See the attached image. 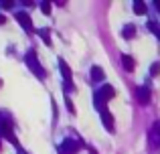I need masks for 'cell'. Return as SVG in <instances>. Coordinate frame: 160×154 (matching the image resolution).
Wrapping results in <instances>:
<instances>
[{"label":"cell","instance_id":"3957f363","mask_svg":"<svg viewBox=\"0 0 160 154\" xmlns=\"http://www.w3.org/2000/svg\"><path fill=\"white\" fill-rule=\"evenodd\" d=\"M0 136H2V138H8L16 148H20L18 142H16V138H14V134H12V120H10V116L2 114V112H0Z\"/></svg>","mask_w":160,"mask_h":154},{"label":"cell","instance_id":"8fae6325","mask_svg":"<svg viewBox=\"0 0 160 154\" xmlns=\"http://www.w3.org/2000/svg\"><path fill=\"white\" fill-rule=\"evenodd\" d=\"M122 37H124V39H134V37H136V27H134V24H126V27L122 28Z\"/></svg>","mask_w":160,"mask_h":154},{"label":"cell","instance_id":"5bb4252c","mask_svg":"<svg viewBox=\"0 0 160 154\" xmlns=\"http://www.w3.org/2000/svg\"><path fill=\"white\" fill-rule=\"evenodd\" d=\"M158 73H160V61H156V63H152V65H150V75H154V77H156Z\"/></svg>","mask_w":160,"mask_h":154},{"label":"cell","instance_id":"e0dca14e","mask_svg":"<svg viewBox=\"0 0 160 154\" xmlns=\"http://www.w3.org/2000/svg\"><path fill=\"white\" fill-rule=\"evenodd\" d=\"M148 28H150V32H158L160 24H158V22H154V20H152V22H148Z\"/></svg>","mask_w":160,"mask_h":154},{"label":"cell","instance_id":"ffe728a7","mask_svg":"<svg viewBox=\"0 0 160 154\" xmlns=\"http://www.w3.org/2000/svg\"><path fill=\"white\" fill-rule=\"evenodd\" d=\"M89 154H98V152H95V150H93V148H89Z\"/></svg>","mask_w":160,"mask_h":154},{"label":"cell","instance_id":"2e32d148","mask_svg":"<svg viewBox=\"0 0 160 154\" xmlns=\"http://www.w3.org/2000/svg\"><path fill=\"white\" fill-rule=\"evenodd\" d=\"M65 106H67V110H69V114H75V107H73V102H71L69 97L65 95Z\"/></svg>","mask_w":160,"mask_h":154},{"label":"cell","instance_id":"8992f818","mask_svg":"<svg viewBox=\"0 0 160 154\" xmlns=\"http://www.w3.org/2000/svg\"><path fill=\"white\" fill-rule=\"evenodd\" d=\"M148 138H150V144L154 148H160V122H156L148 132Z\"/></svg>","mask_w":160,"mask_h":154},{"label":"cell","instance_id":"7c38bea8","mask_svg":"<svg viewBox=\"0 0 160 154\" xmlns=\"http://www.w3.org/2000/svg\"><path fill=\"white\" fill-rule=\"evenodd\" d=\"M37 35L45 41V45H51V31H49V28H39V31H37Z\"/></svg>","mask_w":160,"mask_h":154},{"label":"cell","instance_id":"603a6c76","mask_svg":"<svg viewBox=\"0 0 160 154\" xmlns=\"http://www.w3.org/2000/svg\"><path fill=\"white\" fill-rule=\"evenodd\" d=\"M0 85H2V81H0Z\"/></svg>","mask_w":160,"mask_h":154},{"label":"cell","instance_id":"7402d4cb","mask_svg":"<svg viewBox=\"0 0 160 154\" xmlns=\"http://www.w3.org/2000/svg\"><path fill=\"white\" fill-rule=\"evenodd\" d=\"M156 8H160V0H158V2H156Z\"/></svg>","mask_w":160,"mask_h":154},{"label":"cell","instance_id":"30bf717a","mask_svg":"<svg viewBox=\"0 0 160 154\" xmlns=\"http://www.w3.org/2000/svg\"><path fill=\"white\" fill-rule=\"evenodd\" d=\"M103 77H106L103 69L99 67V65H93V67H91V81H103Z\"/></svg>","mask_w":160,"mask_h":154},{"label":"cell","instance_id":"277c9868","mask_svg":"<svg viewBox=\"0 0 160 154\" xmlns=\"http://www.w3.org/2000/svg\"><path fill=\"white\" fill-rule=\"evenodd\" d=\"M81 140H75V138H65L61 144H59L57 152L59 154H77L79 150H81Z\"/></svg>","mask_w":160,"mask_h":154},{"label":"cell","instance_id":"5b68a950","mask_svg":"<svg viewBox=\"0 0 160 154\" xmlns=\"http://www.w3.org/2000/svg\"><path fill=\"white\" fill-rule=\"evenodd\" d=\"M14 18H16V22H18L27 32H32V18H31V14H28V12L16 10L14 12Z\"/></svg>","mask_w":160,"mask_h":154},{"label":"cell","instance_id":"7a4b0ae2","mask_svg":"<svg viewBox=\"0 0 160 154\" xmlns=\"http://www.w3.org/2000/svg\"><path fill=\"white\" fill-rule=\"evenodd\" d=\"M24 61H27V67L31 69L37 77H39V79H45V69H43V65H41L39 57H37V51H35V49H28V51H27Z\"/></svg>","mask_w":160,"mask_h":154},{"label":"cell","instance_id":"9c48e42d","mask_svg":"<svg viewBox=\"0 0 160 154\" xmlns=\"http://www.w3.org/2000/svg\"><path fill=\"white\" fill-rule=\"evenodd\" d=\"M122 67H124L126 71H134V67H136L134 57L132 55H122Z\"/></svg>","mask_w":160,"mask_h":154},{"label":"cell","instance_id":"ba28073f","mask_svg":"<svg viewBox=\"0 0 160 154\" xmlns=\"http://www.w3.org/2000/svg\"><path fill=\"white\" fill-rule=\"evenodd\" d=\"M99 114H102V122H103V126H106V130L108 132H113V116L109 114L108 110L99 112Z\"/></svg>","mask_w":160,"mask_h":154},{"label":"cell","instance_id":"ac0fdd59","mask_svg":"<svg viewBox=\"0 0 160 154\" xmlns=\"http://www.w3.org/2000/svg\"><path fill=\"white\" fill-rule=\"evenodd\" d=\"M0 8H14V2H0Z\"/></svg>","mask_w":160,"mask_h":154},{"label":"cell","instance_id":"4fadbf2b","mask_svg":"<svg viewBox=\"0 0 160 154\" xmlns=\"http://www.w3.org/2000/svg\"><path fill=\"white\" fill-rule=\"evenodd\" d=\"M134 12L136 14H146V4L144 2H134Z\"/></svg>","mask_w":160,"mask_h":154},{"label":"cell","instance_id":"52a82bcc","mask_svg":"<svg viewBox=\"0 0 160 154\" xmlns=\"http://www.w3.org/2000/svg\"><path fill=\"white\" fill-rule=\"evenodd\" d=\"M136 99L142 103V106H148L150 103V89L148 87H138L136 89Z\"/></svg>","mask_w":160,"mask_h":154},{"label":"cell","instance_id":"d6986e66","mask_svg":"<svg viewBox=\"0 0 160 154\" xmlns=\"http://www.w3.org/2000/svg\"><path fill=\"white\" fill-rule=\"evenodd\" d=\"M2 24H6V16H4L2 12H0V27H2Z\"/></svg>","mask_w":160,"mask_h":154},{"label":"cell","instance_id":"6da1fadb","mask_svg":"<svg viewBox=\"0 0 160 154\" xmlns=\"http://www.w3.org/2000/svg\"><path fill=\"white\" fill-rule=\"evenodd\" d=\"M116 95V89H113L112 85H102L98 91L93 93V103H95V110L98 112H103L106 110V103L109 99Z\"/></svg>","mask_w":160,"mask_h":154},{"label":"cell","instance_id":"44dd1931","mask_svg":"<svg viewBox=\"0 0 160 154\" xmlns=\"http://www.w3.org/2000/svg\"><path fill=\"white\" fill-rule=\"evenodd\" d=\"M156 37H158V39H160V28H158V32H156Z\"/></svg>","mask_w":160,"mask_h":154},{"label":"cell","instance_id":"9a60e30c","mask_svg":"<svg viewBox=\"0 0 160 154\" xmlns=\"http://www.w3.org/2000/svg\"><path fill=\"white\" fill-rule=\"evenodd\" d=\"M41 10H43V14H51V4L49 2H41Z\"/></svg>","mask_w":160,"mask_h":154}]
</instances>
